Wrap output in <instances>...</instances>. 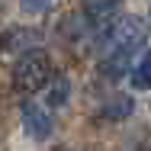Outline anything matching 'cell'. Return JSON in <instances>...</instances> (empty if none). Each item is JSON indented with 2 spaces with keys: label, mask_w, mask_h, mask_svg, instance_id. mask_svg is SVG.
Instances as JSON below:
<instances>
[{
  "label": "cell",
  "mask_w": 151,
  "mask_h": 151,
  "mask_svg": "<svg viewBox=\"0 0 151 151\" xmlns=\"http://www.w3.org/2000/svg\"><path fill=\"white\" fill-rule=\"evenodd\" d=\"M19 122H23V132L32 142H48L52 138V116L35 100H23L19 103Z\"/></svg>",
  "instance_id": "2"
},
{
  "label": "cell",
  "mask_w": 151,
  "mask_h": 151,
  "mask_svg": "<svg viewBox=\"0 0 151 151\" xmlns=\"http://www.w3.org/2000/svg\"><path fill=\"white\" fill-rule=\"evenodd\" d=\"M52 81V58L45 52H26L13 68V90L23 100H29L35 90H42Z\"/></svg>",
  "instance_id": "1"
},
{
  "label": "cell",
  "mask_w": 151,
  "mask_h": 151,
  "mask_svg": "<svg viewBox=\"0 0 151 151\" xmlns=\"http://www.w3.org/2000/svg\"><path fill=\"white\" fill-rule=\"evenodd\" d=\"M132 109H135L132 96L119 93V96H109V100H106V106L100 109V119H109V122H122V119H129V116H132Z\"/></svg>",
  "instance_id": "5"
},
{
  "label": "cell",
  "mask_w": 151,
  "mask_h": 151,
  "mask_svg": "<svg viewBox=\"0 0 151 151\" xmlns=\"http://www.w3.org/2000/svg\"><path fill=\"white\" fill-rule=\"evenodd\" d=\"M129 74H132V87H135V90H148V84H151V55L148 52L138 55L135 68H132Z\"/></svg>",
  "instance_id": "7"
},
{
  "label": "cell",
  "mask_w": 151,
  "mask_h": 151,
  "mask_svg": "<svg viewBox=\"0 0 151 151\" xmlns=\"http://www.w3.org/2000/svg\"><path fill=\"white\" fill-rule=\"evenodd\" d=\"M45 87H48V90H45V103H48L52 109H61V106L68 103V96H71V84H68V77H52Z\"/></svg>",
  "instance_id": "6"
},
{
  "label": "cell",
  "mask_w": 151,
  "mask_h": 151,
  "mask_svg": "<svg viewBox=\"0 0 151 151\" xmlns=\"http://www.w3.org/2000/svg\"><path fill=\"white\" fill-rule=\"evenodd\" d=\"M135 52H138V48H119V52L103 55V58H100V77H106V81H119V77H125V74L132 71Z\"/></svg>",
  "instance_id": "3"
},
{
  "label": "cell",
  "mask_w": 151,
  "mask_h": 151,
  "mask_svg": "<svg viewBox=\"0 0 151 151\" xmlns=\"http://www.w3.org/2000/svg\"><path fill=\"white\" fill-rule=\"evenodd\" d=\"M39 42V32H32V29H13V32H6L3 39H0V58H10V55H26V48L29 45H35Z\"/></svg>",
  "instance_id": "4"
}]
</instances>
